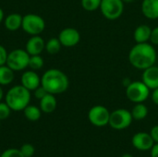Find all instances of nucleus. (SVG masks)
<instances>
[{
	"label": "nucleus",
	"instance_id": "nucleus-11",
	"mask_svg": "<svg viewBox=\"0 0 158 157\" xmlns=\"http://www.w3.org/2000/svg\"><path fill=\"white\" fill-rule=\"evenodd\" d=\"M131 143L133 147L139 151H149L155 145V142L152 139L150 133L137 132L133 135Z\"/></svg>",
	"mask_w": 158,
	"mask_h": 157
},
{
	"label": "nucleus",
	"instance_id": "nucleus-18",
	"mask_svg": "<svg viewBox=\"0 0 158 157\" xmlns=\"http://www.w3.org/2000/svg\"><path fill=\"white\" fill-rule=\"evenodd\" d=\"M21 23H22V17L19 13H11L7 15L4 21L5 27L11 31H15L19 30L21 27Z\"/></svg>",
	"mask_w": 158,
	"mask_h": 157
},
{
	"label": "nucleus",
	"instance_id": "nucleus-26",
	"mask_svg": "<svg viewBox=\"0 0 158 157\" xmlns=\"http://www.w3.org/2000/svg\"><path fill=\"white\" fill-rule=\"evenodd\" d=\"M11 109L6 103H0V120L7 118L10 115Z\"/></svg>",
	"mask_w": 158,
	"mask_h": 157
},
{
	"label": "nucleus",
	"instance_id": "nucleus-1",
	"mask_svg": "<svg viewBox=\"0 0 158 157\" xmlns=\"http://www.w3.org/2000/svg\"><path fill=\"white\" fill-rule=\"evenodd\" d=\"M157 54L154 45L149 43H136L129 53V61L137 69L144 70L156 64Z\"/></svg>",
	"mask_w": 158,
	"mask_h": 157
},
{
	"label": "nucleus",
	"instance_id": "nucleus-24",
	"mask_svg": "<svg viewBox=\"0 0 158 157\" xmlns=\"http://www.w3.org/2000/svg\"><path fill=\"white\" fill-rule=\"evenodd\" d=\"M44 66V59L40 55H34V56H30L29 59V66L31 70H38L42 68Z\"/></svg>",
	"mask_w": 158,
	"mask_h": 157
},
{
	"label": "nucleus",
	"instance_id": "nucleus-10",
	"mask_svg": "<svg viewBox=\"0 0 158 157\" xmlns=\"http://www.w3.org/2000/svg\"><path fill=\"white\" fill-rule=\"evenodd\" d=\"M58 40L60 41L62 46L73 47L80 43L81 34L79 31L74 28H65L60 31Z\"/></svg>",
	"mask_w": 158,
	"mask_h": 157
},
{
	"label": "nucleus",
	"instance_id": "nucleus-21",
	"mask_svg": "<svg viewBox=\"0 0 158 157\" xmlns=\"http://www.w3.org/2000/svg\"><path fill=\"white\" fill-rule=\"evenodd\" d=\"M24 116L25 118L30 120V121H37L40 119L41 118V115H42V110L35 106V105H27L24 110Z\"/></svg>",
	"mask_w": 158,
	"mask_h": 157
},
{
	"label": "nucleus",
	"instance_id": "nucleus-16",
	"mask_svg": "<svg viewBox=\"0 0 158 157\" xmlns=\"http://www.w3.org/2000/svg\"><path fill=\"white\" fill-rule=\"evenodd\" d=\"M152 29L148 25L143 24L139 25L133 32V38L136 43H148L151 38Z\"/></svg>",
	"mask_w": 158,
	"mask_h": 157
},
{
	"label": "nucleus",
	"instance_id": "nucleus-22",
	"mask_svg": "<svg viewBox=\"0 0 158 157\" xmlns=\"http://www.w3.org/2000/svg\"><path fill=\"white\" fill-rule=\"evenodd\" d=\"M61 46L62 44L58 38H51L45 43V50L50 55H56L60 51Z\"/></svg>",
	"mask_w": 158,
	"mask_h": 157
},
{
	"label": "nucleus",
	"instance_id": "nucleus-29",
	"mask_svg": "<svg viewBox=\"0 0 158 157\" xmlns=\"http://www.w3.org/2000/svg\"><path fill=\"white\" fill-rule=\"evenodd\" d=\"M8 53L6 52V48L0 44V66L6 65V58H7Z\"/></svg>",
	"mask_w": 158,
	"mask_h": 157
},
{
	"label": "nucleus",
	"instance_id": "nucleus-9",
	"mask_svg": "<svg viewBox=\"0 0 158 157\" xmlns=\"http://www.w3.org/2000/svg\"><path fill=\"white\" fill-rule=\"evenodd\" d=\"M110 112L104 105H94L88 112V119L95 127H105L108 125Z\"/></svg>",
	"mask_w": 158,
	"mask_h": 157
},
{
	"label": "nucleus",
	"instance_id": "nucleus-2",
	"mask_svg": "<svg viewBox=\"0 0 158 157\" xmlns=\"http://www.w3.org/2000/svg\"><path fill=\"white\" fill-rule=\"evenodd\" d=\"M41 85L48 93L56 95L63 93L68 90L69 81L63 71L56 68H51L46 70L41 78Z\"/></svg>",
	"mask_w": 158,
	"mask_h": 157
},
{
	"label": "nucleus",
	"instance_id": "nucleus-7",
	"mask_svg": "<svg viewBox=\"0 0 158 157\" xmlns=\"http://www.w3.org/2000/svg\"><path fill=\"white\" fill-rule=\"evenodd\" d=\"M99 9L106 19L116 20L123 14L124 2L122 0H102Z\"/></svg>",
	"mask_w": 158,
	"mask_h": 157
},
{
	"label": "nucleus",
	"instance_id": "nucleus-36",
	"mask_svg": "<svg viewBox=\"0 0 158 157\" xmlns=\"http://www.w3.org/2000/svg\"><path fill=\"white\" fill-rule=\"evenodd\" d=\"M124 3H132V2H134L135 0H122Z\"/></svg>",
	"mask_w": 158,
	"mask_h": 157
},
{
	"label": "nucleus",
	"instance_id": "nucleus-4",
	"mask_svg": "<svg viewBox=\"0 0 158 157\" xmlns=\"http://www.w3.org/2000/svg\"><path fill=\"white\" fill-rule=\"evenodd\" d=\"M150 91L142 81H131L126 86V96L132 103H143L150 96Z\"/></svg>",
	"mask_w": 158,
	"mask_h": 157
},
{
	"label": "nucleus",
	"instance_id": "nucleus-34",
	"mask_svg": "<svg viewBox=\"0 0 158 157\" xmlns=\"http://www.w3.org/2000/svg\"><path fill=\"white\" fill-rule=\"evenodd\" d=\"M3 19H4V11H3V9L0 7V23L2 22Z\"/></svg>",
	"mask_w": 158,
	"mask_h": 157
},
{
	"label": "nucleus",
	"instance_id": "nucleus-31",
	"mask_svg": "<svg viewBox=\"0 0 158 157\" xmlns=\"http://www.w3.org/2000/svg\"><path fill=\"white\" fill-rule=\"evenodd\" d=\"M150 135H151L152 139L154 140L155 143H158V125L154 126V127L151 129Z\"/></svg>",
	"mask_w": 158,
	"mask_h": 157
},
{
	"label": "nucleus",
	"instance_id": "nucleus-15",
	"mask_svg": "<svg viewBox=\"0 0 158 157\" xmlns=\"http://www.w3.org/2000/svg\"><path fill=\"white\" fill-rule=\"evenodd\" d=\"M142 12L146 19H158V0H143L142 3Z\"/></svg>",
	"mask_w": 158,
	"mask_h": 157
},
{
	"label": "nucleus",
	"instance_id": "nucleus-30",
	"mask_svg": "<svg viewBox=\"0 0 158 157\" xmlns=\"http://www.w3.org/2000/svg\"><path fill=\"white\" fill-rule=\"evenodd\" d=\"M151 43L154 45H158V26L152 29L151 38H150Z\"/></svg>",
	"mask_w": 158,
	"mask_h": 157
},
{
	"label": "nucleus",
	"instance_id": "nucleus-27",
	"mask_svg": "<svg viewBox=\"0 0 158 157\" xmlns=\"http://www.w3.org/2000/svg\"><path fill=\"white\" fill-rule=\"evenodd\" d=\"M0 157H24L23 155L21 154L20 150L19 149H7L6 151H4Z\"/></svg>",
	"mask_w": 158,
	"mask_h": 157
},
{
	"label": "nucleus",
	"instance_id": "nucleus-12",
	"mask_svg": "<svg viewBox=\"0 0 158 157\" xmlns=\"http://www.w3.org/2000/svg\"><path fill=\"white\" fill-rule=\"evenodd\" d=\"M142 81L150 89L154 90L158 88V67L154 65L143 70Z\"/></svg>",
	"mask_w": 158,
	"mask_h": 157
},
{
	"label": "nucleus",
	"instance_id": "nucleus-23",
	"mask_svg": "<svg viewBox=\"0 0 158 157\" xmlns=\"http://www.w3.org/2000/svg\"><path fill=\"white\" fill-rule=\"evenodd\" d=\"M102 0H81V4L84 10L93 12L100 8Z\"/></svg>",
	"mask_w": 158,
	"mask_h": 157
},
{
	"label": "nucleus",
	"instance_id": "nucleus-8",
	"mask_svg": "<svg viewBox=\"0 0 158 157\" xmlns=\"http://www.w3.org/2000/svg\"><path fill=\"white\" fill-rule=\"evenodd\" d=\"M30 55L26 50L15 49L8 53L6 65L14 71H20L29 66Z\"/></svg>",
	"mask_w": 158,
	"mask_h": 157
},
{
	"label": "nucleus",
	"instance_id": "nucleus-19",
	"mask_svg": "<svg viewBox=\"0 0 158 157\" xmlns=\"http://www.w3.org/2000/svg\"><path fill=\"white\" fill-rule=\"evenodd\" d=\"M14 80V70L8 66H0V85H8Z\"/></svg>",
	"mask_w": 158,
	"mask_h": 157
},
{
	"label": "nucleus",
	"instance_id": "nucleus-32",
	"mask_svg": "<svg viewBox=\"0 0 158 157\" xmlns=\"http://www.w3.org/2000/svg\"><path fill=\"white\" fill-rule=\"evenodd\" d=\"M152 93H151V98L152 101L154 102V104H156V105H158V88L152 90Z\"/></svg>",
	"mask_w": 158,
	"mask_h": 157
},
{
	"label": "nucleus",
	"instance_id": "nucleus-28",
	"mask_svg": "<svg viewBox=\"0 0 158 157\" xmlns=\"http://www.w3.org/2000/svg\"><path fill=\"white\" fill-rule=\"evenodd\" d=\"M48 93L46 92V90L42 86V85H40L38 88H36L35 90H34V96L37 98V99H39V100H41L44 95H46Z\"/></svg>",
	"mask_w": 158,
	"mask_h": 157
},
{
	"label": "nucleus",
	"instance_id": "nucleus-37",
	"mask_svg": "<svg viewBox=\"0 0 158 157\" xmlns=\"http://www.w3.org/2000/svg\"><path fill=\"white\" fill-rule=\"evenodd\" d=\"M121 157H133L131 155H130V154H124Z\"/></svg>",
	"mask_w": 158,
	"mask_h": 157
},
{
	"label": "nucleus",
	"instance_id": "nucleus-14",
	"mask_svg": "<svg viewBox=\"0 0 158 157\" xmlns=\"http://www.w3.org/2000/svg\"><path fill=\"white\" fill-rule=\"evenodd\" d=\"M21 85L29 91H34L41 85V79L34 70H28L21 76Z\"/></svg>",
	"mask_w": 158,
	"mask_h": 157
},
{
	"label": "nucleus",
	"instance_id": "nucleus-17",
	"mask_svg": "<svg viewBox=\"0 0 158 157\" xmlns=\"http://www.w3.org/2000/svg\"><path fill=\"white\" fill-rule=\"evenodd\" d=\"M56 105H57L56 99L55 95L52 93H47L40 100V109L44 113L50 114L54 112L56 108Z\"/></svg>",
	"mask_w": 158,
	"mask_h": 157
},
{
	"label": "nucleus",
	"instance_id": "nucleus-5",
	"mask_svg": "<svg viewBox=\"0 0 158 157\" xmlns=\"http://www.w3.org/2000/svg\"><path fill=\"white\" fill-rule=\"evenodd\" d=\"M133 118L131 112L125 108H118L110 113L108 125L117 130H122L131 126Z\"/></svg>",
	"mask_w": 158,
	"mask_h": 157
},
{
	"label": "nucleus",
	"instance_id": "nucleus-38",
	"mask_svg": "<svg viewBox=\"0 0 158 157\" xmlns=\"http://www.w3.org/2000/svg\"><path fill=\"white\" fill-rule=\"evenodd\" d=\"M0 155H1V154H0Z\"/></svg>",
	"mask_w": 158,
	"mask_h": 157
},
{
	"label": "nucleus",
	"instance_id": "nucleus-33",
	"mask_svg": "<svg viewBox=\"0 0 158 157\" xmlns=\"http://www.w3.org/2000/svg\"><path fill=\"white\" fill-rule=\"evenodd\" d=\"M151 151V157H158V143H155Z\"/></svg>",
	"mask_w": 158,
	"mask_h": 157
},
{
	"label": "nucleus",
	"instance_id": "nucleus-6",
	"mask_svg": "<svg viewBox=\"0 0 158 157\" xmlns=\"http://www.w3.org/2000/svg\"><path fill=\"white\" fill-rule=\"evenodd\" d=\"M21 27L26 33L31 34V36L39 35L44 31L45 28V22L44 19L39 15L27 14L22 17Z\"/></svg>",
	"mask_w": 158,
	"mask_h": 157
},
{
	"label": "nucleus",
	"instance_id": "nucleus-20",
	"mask_svg": "<svg viewBox=\"0 0 158 157\" xmlns=\"http://www.w3.org/2000/svg\"><path fill=\"white\" fill-rule=\"evenodd\" d=\"M131 112V116H132L133 119L143 120L148 115V108L145 105H143V103H139L133 106V108Z\"/></svg>",
	"mask_w": 158,
	"mask_h": 157
},
{
	"label": "nucleus",
	"instance_id": "nucleus-25",
	"mask_svg": "<svg viewBox=\"0 0 158 157\" xmlns=\"http://www.w3.org/2000/svg\"><path fill=\"white\" fill-rule=\"evenodd\" d=\"M20 152L23 155L24 157H31L34 155L35 152V148L33 147L32 144L31 143H25L20 147Z\"/></svg>",
	"mask_w": 158,
	"mask_h": 157
},
{
	"label": "nucleus",
	"instance_id": "nucleus-35",
	"mask_svg": "<svg viewBox=\"0 0 158 157\" xmlns=\"http://www.w3.org/2000/svg\"><path fill=\"white\" fill-rule=\"evenodd\" d=\"M3 95H4V92H3V89L1 88V85H0V101L3 98Z\"/></svg>",
	"mask_w": 158,
	"mask_h": 157
},
{
	"label": "nucleus",
	"instance_id": "nucleus-3",
	"mask_svg": "<svg viewBox=\"0 0 158 157\" xmlns=\"http://www.w3.org/2000/svg\"><path fill=\"white\" fill-rule=\"evenodd\" d=\"M31 91L22 85H16L8 90L6 95V103L14 111H21L29 105L31 101Z\"/></svg>",
	"mask_w": 158,
	"mask_h": 157
},
{
	"label": "nucleus",
	"instance_id": "nucleus-13",
	"mask_svg": "<svg viewBox=\"0 0 158 157\" xmlns=\"http://www.w3.org/2000/svg\"><path fill=\"white\" fill-rule=\"evenodd\" d=\"M44 49H45V43L39 35L31 36L26 43V51L30 56L41 55Z\"/></svg>",
	"mask_w": 158,
	"mask_h": 157
}]
</instances>
